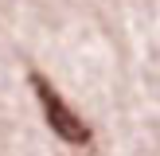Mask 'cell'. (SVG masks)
Here are the masks:
<instances>
[{
	"label": "cell",
	"instance_id": "1",
	"mask_svg": "<svg viewBox=\"0 0 160 156\" xmlns=\"http://www.w3.org/2000/svg\"><path fill=\"white\" fill-rule=\"evenodd\" d=\"M28 78H31V90H35L39 105H43V117H47V125H51V133L62 140V144H70V148H86V144L94 140V129L74 113V109H70V101L51 86V78H47V74L31 70Z\"/></svg>",
	"mask_w": 160,
	"mask_h": 156
}]
</instances>
